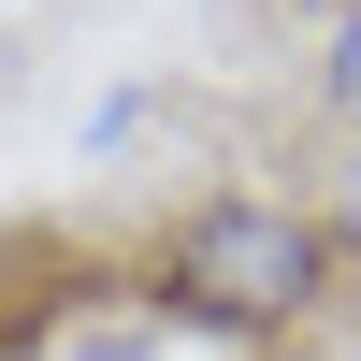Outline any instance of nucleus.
<instances>
[{
    "label": "nucleus",
    "mask_w": 361,
    "mask_h": 361,
    "mask_svg": "<svg viewBox=\"0 0 361 361\" xmlns=\"http://www.w3.org/2000/svg\"><path fill=\"white\" fill-rule=\"evenodd\" d=\"M333 231H318V202H260V188H231V202H188V217L159 231V318L173 333H231V347H275V333H304L318 304H333Z\"/></svg>",
    "instance_id": "obj_1"
},
{
    "label": "nucleus",
    "mask_w": 361,
    "mask_h": 361,
    "mask_svg": "<svg viewBox=\"0 0 361 361\" xmlns=\"http://www.w3.org/2000/svg\"><path fill=\"white\" fill-rule=\"evenodd\" d=\"M318 116L361 145V0H333V29H318Z\"/></svg>",
    "instance_id": "obj_2"
},
{
    "label": "nucleus",
    "mask_w": 361,
    "mask_h": 361,
    "mask_svg": "<svg viewBox=\"0 0 361 361\" xmlns=\"http://www.w3.org/2000/svg\"><path fill=\"white\" fill-rule=\"evenodd\" d=\"M318 231H333V260H347V275H361V145H347V159H333V202H318Z\"/></svg>",
    "instance_id": "obj_3"
}]
</instances>
